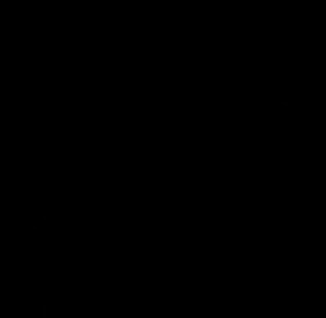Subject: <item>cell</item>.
Returning <instances> with one entry per match:
<instances>
[]
</instances>
